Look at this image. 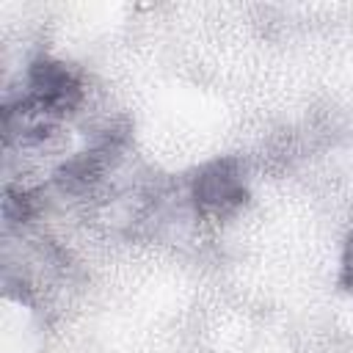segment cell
<instances>
[{"label":"cell","mask_w":353,"mask_h":353,"mask_svg":"<svg viewBox=\"0 0 353 353\" xmlns=\"http://www.w3.org/2000/svg\"><path fill=\"white\" fill-rule=\"evenodd\" d=\"M339 287L353 295V229L347 232L342 243V256H339Z\"/></svg>","instance_id":"3"},{"label":"cell","mask_w":353,"mask_h":353,"mask_svg":"<svg viewBox=\"0 0 353 353\" xmlns=\"http://www.w3.org/2000/svg\"><path fill=\"white\" fill-rule=\"evenodd\" d=\"M188 199L199 218L226 221L237 215L251 199L243 160L226 154V157H215L199 165L190 176Z\"/></svg>","instance_id":"2"},{"label":"cell","mask_w":353,"mask_h":353,"mask_svg":"<svg viewBox=\"0 0 353 353\" xmlns=\"http://www.w3.org/2000/svg\"><path fill=\"white\" fill-rule=\"evenodd\" d=\"M39 116L61 124L74 116L85 102L83 74L52 55H39L25 69V91L17 97Z\"/></svg>","instance_id":"1"}]
</instances>
